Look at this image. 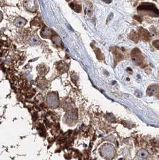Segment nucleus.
<instances>
[{"mask_svg":"<svg viewBox=\"0 0 159 160\" xmlns=\"http://www.w3.org/2000/svg\"><path fill=\"white\" fill-rule=\"evenodd\" d=\"M101 156L107 159L112 158L115 155V149L110 144H105L101 149Z\"/></svg>","mask_w":159,"mask_h":160,"instance_id":"1","label":"nucleus"},{"mask_svg":"<svg viewBox=\"0 0 159 160\" xmlns=\"http://www.w3.org/2000/svg\"><path fill=\"white\" fill-rule=\"evenodd\" d=\"M138 10H150L153 11L156 15H159V10L156 7L155 5L153 4L145 3L139 5L138 7Z\"/></svg>","mask_w":159,"mask_h":160,"instance_id":"2","label":"nucleus"},{"mask_svg":"<svg viewBox=\"0 0 159 160\" xmlns=\"http://www.w3.org/2000/svg\"><path fill=\"white\" fill-rule=\"evenodd\" d=\"M131 55L132 57V60L134 61V62L137 65H139L141 63H142V57L141 56V52L139 51V49H134L132 51Z\"/></svg>","mask_w":159,"mask_h":160,"instance_id":"3","label":"nucleus"},{"mask_svg":"<svg viewBox=\"0 0 159 160\" xmlns=\"http://www.w3.org/2000/svg\"><path fill=\"white\" fill-rule=\"evenodd\" d=\"M139 35L141 36L143 40H148L149 39H150V34H149L148 32L147 31L146 29L142 28H139Z\"/></svg>","mask_w":159,"mask_h":160,"instance_id":"4","label":"nucleus"},{"mask_svg":"<svg viewBox=\"0 0 159 160\" xmlns=\"http://www.w3.org/2000/svg\"><path fill=\"white\" fill-rule=\"evenodd\" d=\"M148 154L147 151L144 149H142L141 151H139L137 154V156L139 158H141V159L146 158L148 157Z\"/></svg>","mask_w":159,"mask_h":160,"instance_id":"5","label":"nucleus"},{"mask_svg":"<svg viewBox=\"0 0 159 160\" xmlns=\"http://www.w3.org/2000/svg\"><path fill=\"white\" fill-rule=\"evenodd\" d=\"M156 91H157V87L156 86V85L149 86L147 89V94L150 96H151V95L154 94Z\"/></svg>","mask_w":159,"mask_h":160,"instance_id":"6","label":"nucleus"},{"mask_svg":"<svg viewBox=\"0 0 159 160\" xmlns=\"http://www.w3.org/2000/svg\"><path fill=\"white\" fill-rule=\"evenodd\" d=\"M153 46L156 47V49H159V40H154L153 43Z\"/></svg>","mask_w":159,"mask_h":160,"instance_id":"7","label":"nucleus"},{"mask_svg":"<svg viewBox=\"0 0 159 160\" xmlns=\"http://www.w3.org/2000/svg\"><path fill=\"white\" fill-rule=\"evenodd\" d=\"M96 56L99 60H102V53H101V50H100L99 49H98V51L96 52Z\"/></svg>","mask_w":159,"mask_h":160,"instance_id":"8","label":"nucleus"},{"mask_svg":"<svg viewBox=\"0 0 159 160\" xmlns=\"http://www.w3.org/2000/svg\"><path fill=\"white\" fill-rule=\"evenodd\" d=\"M134 18L136 20L138 21L139 22H140V23H142V22L143 20L142 18L140 16H138V15H135V16H134Z\"/></svg>","mask_w":159,"mask_h":160,"instance_id":"9","label":"nucleus"},{"mask_svg":"<svg viewBox=\"0 0 159 160\" xmlns=\"http://www.w3.org/2000/svg\"><path fill=\"white\" fill-rule=\"evenodd\" d=\"M112 18H113V13H110V15H109V16H108V19H107V21H106V23H108V22H109V20H111Z\"/></svg>","mask_w":159,"mask_h":160,"instance_id":"10","label":"nucleus"},{"mask_svg":"<svg viewBox=\"0 0 159 160\" xmlns=\"http://www.w3.org/2000/svg\"><path fill=\"white\" fill-rule=\"evenodd\" d=\"M138 92V94H135L136 96L138 97H141L142 95V93L141 91H136Z\"/></svg>","mask_w":159,"mask_h":160,"instance_id":"11","label":"nucleus"}]
</instances>
